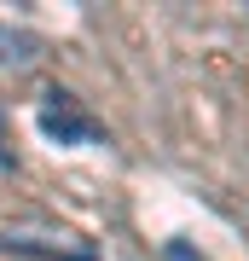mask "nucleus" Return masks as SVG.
<instances>
[]
</instances>
